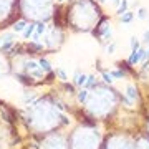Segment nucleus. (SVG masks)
<instances>
[{
	"instance_id": "nucleus-8",
	"label": "nucleus",
	"mask_w": 149,
	"mask_h": 149,
	"mask_svg": "<svg viewBox=\"0 0 149 149\" xmlns=\"http://www.w3.org/2000/svg\"><path fill=\"white\" fill-rule=\"evenodd\" d=\"M40 68L42 70H45V71H48V70H50V65H48V61L47 60H40Z\"/></svg>"
},
{
	"instance_id": "nucleus-1",
	"label": "nucleus",
	"mask_w": 149,
	"mask_h": 149,
	"mask_svg": "<svg viewBox=\"0 0 149 149\" xmlns=\"http://www.w3.org/2000/svg\"><path fill=\"white\" fill-rule=\"evenodd\" d=\"M144 55H146V52H143V50H134L133 55H131V58H129V63H131V65L138 63V61L143 58Z\"/></svg>"
},
{
	"instance_id": "nucleus-3",
	"label": "nucleus",
	"mask_w": 149,
	"mask_h": 149,
	"mask_svg": "<svg viewBox=\"0 0 149 149\" xmlns=\"http://www.w3.org/2000/svg\"><path fill=\"white\" fill-rule=\"evenodd\" d=\"M86 80H88V78H86L85 74H76L74 83H76V85H86Z\"/></svg>"
},
{
	"instance_id": "nucleus-14",
	"label": "nucleus",
	"mask_w": 149,
	"mask_h": 149,
	"mask_svg": "<svg viewBox=\"0 0 149 149\" xmlns=\"http://www.w3.org/2000/svg\"><path fill=\"white\" fill-rule=\"evenodd\" d=\"M93 83H95V78H93V76H90V78L86 80V86H91Z\"/></svg>"
},
{
	"instance_id": "nucleus-13",
	"label": "nucleus",
	"mask_w": 149,
	"mask_h": 149,
	"mask_svg": "<svg viewBox=\"0 0 149 149\" xmlns=\"http://www.w3.org/2000/svg\"><path fill=\"white\" fill-rule=\"evenodd\" d=\"M146 17H148V12L144 10V8H141L139 10V18H146Z\"/></svg>"
},
{
	"instance_id": "nucleus-5",
	"label": "nucleus",
	"mask_w": 149,
	"mask_h": 149,
	"mask_svg": "<svg viewBox=\"0 0 149 149\" xmlns=\"http://www.w3.org/2000/svg\"><path fill=\"white\" fill-rule=\"evenodd\" d=\"M25 27H27V23H25V22H18V23H15L13 30H15V32H22Z\"/></svg>"
},
{
	"instance_id": "nucleus-7",
	"label": "nucleus",
	"mask_w": 149,
	"mask_h": 149,
	"mask_svg": "<svg viewBox=\"0 0 149 149\" xmlns=\"http://www.w3.org/2000/svg\"><path fill=\"white\" fill-rule=\"evenodd\" d=\"M126 8H128V2H126V0H123V3L121 5H119V8H118V13H124V12H126Z\"/></svg>"
},
{
	"instance_id": "nucleus-6",
	"label": "nucleus",
	"mask_w": 149,
	"mask_h": 149,
	"mask_svg": "<svg viewBox=\"0 0 149 149\" xmlns=\"http://www.w3.org/2000/svg\"><path fill=\"white\" fill-rule=\"evenodd\" d=\"M43 32H45V25H43V23H38V25H37V33H35V38H38Z\"/></svg>"
},
{
	"instance_id": "nucleus-2",
	"label": "nucleus",
	"mask_w": 149,
	"mask_h": 149,
	"mask_svg": "<svg viewBox=\"0 0 149 149\" xmlns=\"http://www.w3.org/2000/svg\"><path fill=\"white\" fill-rule=\"evenodd\" d=\"M131 20H133V13H131V12H124V15H121L123 23H129Z\"/></svg>"
},
{
	"instance_id": "nucleus-11",
	"label": "nucleus",
	"mask_w": 149,
	"mask_h": 149,
	"mask_svg": "<svg viewBox=\"0 0 149 149\" xmlns=\"http://www.w3.org/2000/svg\"><path fill=\"white\" fill-rule=\"evenodd\" d=\"M131 47H133V52L134 50H139V43H138L136 38H131Z\"/></svg>"
},
{
	"instance_id": "nucleus-4",
	"label": "nucleus",
	"mask_w": 149,
	"mask_h": 149,
	"mask_svg": "<svg viewBox=\"0 0 149 149\" xmlns=\"http://www.w3.org/2000/svg\"><path fill=\"white\" fill-rule=\"evenodd\" d=\"M33 30H35V25H28V27L25 28V32H23V35H25V38H30V37H32Z\"/></svg>"
},
{
	"instance_id": "nucleus-15",
	"label": "nucleus",
	"mask_w": 149,
	"mask_h": 149,
	"mask_svg": "<svg viewBox=\"0 0 149 149\" xmlns=\"http://www.w3.org/2000/svg\"><path fill=\"white\" fill-rule=\"evenodd\" d=\"M123 74H124L123 71H114V73H113V76H116V78H121Z\"/></svg>"
},
{
	"instance_id": "nucleus-12",
	"label": "nucleus",
	"mask_w": 149,
	"mask_h": 149,
	"mask_svg": "<svg viewBox=\"0 0 149 149\" xmlns=\"http://www.w3.org/2000/svg\"><path fill=\"white\" fill-rule=\"evenodd\" d=\"M128 91H129V96H131V98H136V90H134L133 86H129Z\"/></svg>"
},
{
	"instance_id": "nucleus-10",
	"label": "nucleus",
	"mask_w": 149,
	"mask_h": 149,
	"mask_svg": "<svg viewBox=\"0 0 149 149\" xmlns=\"http://www.w3.org/2000/svg\"><path fill=\"white\" fill-rule=\"evenodd\" d=\"M103 78H104V81H106V83H113V74H108V73H104V71H103Z\"/></svg>"
},
{
	"instance_id": "nucleus-9",
	"label": "nucleus",
	"mask_w": 149,
	"mask_h": 149,
	"mask_svg": "<svg viewBox=\"0 0 149 149\" xmlns=\"http://www.w3.org/2000/svg\"><path fill=\"white\" fill-rule=\"evenodd\" d=\"M86 96H88V91L83 90V91H80V95H78V100H80V101H85Z\"/></svg>"
},
{
	"instance_id": "nucleus-16",
	"label": "nucleus",
	"mask_w": 149,
	"mask_h": 149,
	"mask_svg": "<svg viewBox=\"0 0 149 149\" xmlns=\"http://www.w3.org/2000/svg\"><path fill=\"white\" fill-rule=\"evenodd\" d=\"M144 42H148V43H149V30L144 33Z\"/></svg>"
}]
</instances>
